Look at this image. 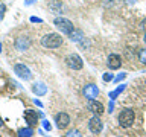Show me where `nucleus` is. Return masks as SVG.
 <instances>
[{
	"instance_id": "nucleus-21",
	"label": "nucleus",
	"mask_w": 146,
	"mask_h": 137,
	"mask_svg": "<svg viewBox=\"0 0 146 137\" xmlns=\"http://www.w3.org/2000/svg\"><path fill=\"white\" fill-rule=\"evenodd\" d=\"M125 76H126V73H120V75H117L113 81H114V82H120L122 79H125Z\"/></svg>"
},
{
	"instance_id": "nucleus-20",
	"label": "nucleus",
	"mask_w": 146,
	"mask_h": 137,
	"mask_svg": "<svg viewBox=\"0 0 146 137\" xmlns=\"http://www.w3.org/2000/svg\"><path fill=\"white\" fill-rule=\"evenodd\" d=\"M102 79L105 81V82H111L113 79H114V76H113V73H104V75H102Z\"/></svg>"
},
{
	"instance_id": "nucleus-8",
	"label": "nucleus",
	"mask_w": 146,
	"mask_h": 137,
	"mask_svg": "<svg viewBox=\"0 0 146 137\" xmlns=\"http://www.w3.org/2000/svg\"><path fill=\"white\" fill-rule=\"evenodd\" d=\"M82 93H84V96L88 100H93L98 98V94H99V88H98V85H94V84H88V85H85L84 87V90H82Z\"/></svg>"
},
{
	"instance_id": "nucleus-13",
	"label": "nucleus",
	"mask_w": 146,
	"mask_h": 137,
	"mask_svg": "<svg viewBox=\"0 0 146 137\" xmlns=\"http://www.w3.org/2000/svg\"><path fill=\"white\" fill-rule=\"evenodd\" d=\"M32 91H34L36 96H44L47 93V85L43 84V82H35V84L32 85Z\"/></svg>"
},
{
	"instance_id": "nucleus-22",
	"label": "nucleus",
	"mask_w": 146,
	"mask_h": 137,
	"mask_svg": "<svg viewBox=\"0 0 146 137\" xmlns=\"http://www.w3.org/2000/svg\"><path fill=\"white\" fill-rule=\"evenodd\" d=\"M5 9H6V6L2 3L0 5V20H3V17H5Z\"/></svg>"
},
{
	"instance_id": "nucleus-29",
	"label": "nucleus",
	"mask_w": 146,
	"mask_h": 137,
	"mask_svg": "<svg viewBox=\"0 0 146 137\" xmlns=\"http://www.w3.org/2000/svg\"><path fill=\"white\" fill-rule=\"evenodd\" d=\"M145 43H146V34H145Z\"/></svg>"
},
{
	"instance_id": "nucleus-15",
	"label": "nucleus",
	"mask_w": 146,
	"mask_h": 137,
	"mask_svg": "<svg viewBox=\"0 0 146 137\" xmlns=\"http://www.w3.org/2000/svg\"><path fill=\"white\" fill-rule=\"evenodd\" d=\"M125 87H126L125 84H122V85H119V87H117L116 90L110 91V99H111V100H116V98H117V96L120 94V93H122L123 90H125Z\"/></svg>"
},
{
	"instance_id": "nucleus-25",
	"label": "nucleus",
	"mask_w": 146,
	"mask_h": 137,
	"mask_svg": "<svg viewBox=\"0 0 146 137\" xmlns=\"http://www.w3.org/2000/svg\"><path fill=\"white\" fill-rule=\"evenodd\" d=\"M34 102H35L36 105H38V107H43V104H41V102H40V100H36V99H35V100H34Z\"/></svg>"
},
{
	"instance_id": "nucleus-9",
	"label": "nucleus",
	"mask_w": 146,
	"mask_h": 137,
	"mask_svg": "<svg viewBox=\"0 0 146 137\" xmlns=\"http://www.w3.org/2000/svg\"><path fill=\"white\" fill-rule=\"evenodd\" d=\"M88 128H90V131L93 132V134H99V132L102 131L104 123H102V120L99 119V116H93V117L90 119V122H88Z\"/></svg>"
},
{
	"instance_id": "nucleus-5",
	"label": "nucleus",
	"mask_w": 146,
	"mask_h": 137,
	"mask_svg": "<svg viewBox=\"0 0 146 137\" xmlns=\"http://www.w3.org/2000/svg\"><path fill=\"white\" fill-rule=\"evenodd\" d=\"M14 72H15V75L18 78H21V79H25V81L32 79V72L29 70V67L25 66V64H21V63H17L15 66H14Z\"/></svg>"
},
{
	"instance_id": "nucleus-23",
	"label": "nucleus",
	"mask_w": 146,
	"mask_h": 137,
	"mask_svg": "<svg viewBox=\"0 0 146 137\" xmlns=\"http://www.w3.org/2000/svg\"><path fill=\"white\" fill-rule=\"evenodd\" d=\"M43 126H44V130H47V131L52 130V126H50V123L47 120H43Z\"/></svg>"
},
{
	"instance_id": "nucleus-11",
	"label": "nucleus",
	"mask_w": 146,
	"mask_h": 137,
	"mask_svg": "<svg viewBox=\"0 0 146 137\" xmlns=\"http://www.w3.org/2000/svg\"><path fill=\"white\" fill-rule=\"evenodd\" d=\"M87 108H88V111H91L93 114H96V116H100L105 110H104V105L100 104V102H98V100H90L88 104H87Z\"/></svg>"
},
{
	"instance_id": "nucleus-1",
	"label": "nucleus",
	"mask_w": 146,
	"mask_h": 137,
	"mask_svg": "<svg viewBox=\"0 0 146 137\" xmlns=\"http://www.w3.org/2000/svg\"><path fill=\"white\" fill-rule=\"evenodd\" d=\"M62 44V37L55 34V32H49L41 38V46L44 49H58Z\"/></svg>"
},
{
	"instance_id": "nucleus-7",
	"label": "nucleus",
	"mask_w": 146,
	"mask_h": 137,
	"mask_svg": "<svg viewBox=\"0 0 146 137\" xmlns=\"http://www.w3.org/2000/svg\"><path fill=\"white\" fill-rule=\"evenodd\" d=\"M55 122H56V126L59 130H66L68 126V123H70V116L67 113H58L55 116Z\"/></svg>"
},
{
	"instance_id": "nucleus-2",
	"label": "nucleus",
	"mask_w": 146,
	"mask_h": 137,
	"mask_svg": "<svg viewBox=\"0 0 146 137\" xmlns=\"http://www.w3.org/2000/svg\"><path fill=\"white\" fill-rule=\"evenodd\" d=\"M135 120V114L131 108H125L122 110L120 114H119V123H120L122 128H129Z\"/></svg>"
},
{
	"instance_id": "nucleus-12",
	"label": "nucleus",
	"mask_w": 146,
	"mask_h": 137,
	"mask_svg": "<svg viewBox=\"0 0 146 137\" xmlns=\"http://www.w3.org/2000/svg\"><path fill=\"white\" fill-rule=\"evenodd\" d=\"M108 67L111 68V70H116V68H119L122 66V58H120V55H117V53H111L108 57Z\"/></svg>"
},
{
	"instance_id": "nucleus-16",
	"label": "nucleus",
	"mask_w": 146,
	"mask_h": 137,
	"mask_svg": "<svg viewBox=\"0 0 146 137\" xmlns=\"http://www.w3.org/2000/svg\"><path fill=\"white\" fill-rule=\"evenodd\" d=\"M18 137H32L34 136V130L29 126V128H21V130H18Z\"/></svg>"
},
{
	"instance_id": "nucleus-14",
	"label": "nucleus",
	"mask_w": 146,
	"mask_h": 137,
	"mask_svg": "<svg viewBox=\"0 0 146 137\" xmlns=\"http://www.w3.org/2000/svg\"><path fill=\"white\" fill-rule=\"evenodd\" d=\"M82 38H85V37H84V32L79 31V29L73 31L72 34H70V40H72V41H75V43H79Z\"/></svg>"
},
{
	"instance_id": "nucleus-27",
	"label": "nucleus",
	"mask_w": 146,
	"mask_h": 137,
	"mask_svg": "<svg viewBox=\"0 0 146 137\" xmlns=\"http://www.w3.org/2000/svg\"><path fill=\"white\" fill-rule=\"evenodd\" d=\"M128 2H129V3H134V2H135V0H128Z\"/></svg>"
},
{
	"instance_id": "nucleus-28",
	"label": "nucleus",
	"mask_w": 146,
	"mask_h": 137,
	"mask_svg": "<svg viewBox=\"0 0 146 137\" xmlns=\"http://www.w3.org/2000/svg\"><path fill=\"white\" fill-rule=\"evenodd\" d=\"M0 52H2V43H0Z\"/></svg>"
},
{
	"instance_id": "nucleus-10",
	"label": "nucleus",
	"mask_w": 146,
	"mask_h": 137,
	"mask_svg": "<svg viewBox=\"0 0 146 137\" xmlns=\"http://www.w3.org/2000/svg\"><path fill=\"white\" fill-rule=\"evenodd\" d=\"M25 119L27 122L29 126H35L38 123V113L35 110H31V108H26L25 110Z\"/></svg>"
},
{
	"instance_id": "nucleus-6",
	"label": "nucleus",
	"mask_w": 146,
	"mask_h": 137,
	"mask_svg": "<svg viewBox=\"0 0 146 137\" xmlns=\"http://www.w3.org/2000/svg\"><path fill=\"white\" fill-rule=\"evenodd\" d=\"M66 63H67V66L70 67V68H73V70H81L82 66H84L82 58L79 57V55H76V53L68 55V57L66 58Z\"/></svg>"
},
{
	"instance_id": "nucleus-4",
	"label": "nucleus",
	"mask_w": 146,
	"mask_h": 137,
	"mask_svg": "<svg viewBox=\"0 0 146 137\" xmlns=\"http://www.w3.org/2000/svg\"><path fill=\"white\" fill-rule=\"evenodd\" d=\"M32 41H31V37L27 35H18L15 41H14V47H15L18 52H25V50H27L31 47Z\"/></svg>"
},
{
	"instance_id": "nucleus-17",
	"label": "nucleus",
	"mask_w": 146,
	"mask_h": 137,
	"mask_svg": "<svg viewBox=\"0 0 146 137\" xmlns=\"http://www.w3.org/2000/svg\"><path fill=\"white\" fill-rule=\"evenodd\" d=\"M49 6H50V9H52L53 14H62L61 12L62 11V6H61V3H59V2H52Z\"/></svg>"
},
{
	"instance_id": "nucleus-26",
	"label": "nucleus",
	"mask_w": 146,
	"mask_h": 137,
	"mask_svg": "<svg viewBox=\"0 0 146 137\" xmlns=\"http://www.w3.org/2000/svg\"><path fill=\"white\" fill-rule=\"evenodd\" d=\"M0 126H3V120H2V117H0Z\"/></svg>"
},
{
	"instance_id": "nucleus-24",
	"label": "nucleus",
	"mask_w": 146,
	"mask_h": 137,
	"mask_svg": "<svg viewBox=\"0 0 146 137\" xmlns=\"http://www.w3.org/2000/svg\"><path fill=\"white\" fill-rule=\"evenodd\" d=\"M31 23H43L40 17H31Z\"/></svg>"
},
{
	"instance_id": "nucleus-18",
	"label": "nucleus",
	"mask_w": 146,
	"mask_h": 137,
	"mask_svg": "<svg viewBox=\"0 0 146 137\" xmlns=\"http://www.w3.org/2000/svg\"><path fill=\"white\" fill-rule=\"evenodd\" d=\"M139 59H140V63L146 64V49H141L139 52Z\"/></svg>"
},
{
	"instance_id": "nucleus-3",
	"label": "nucleus",
	"mask_w": 146,
	"mask_h": 137,
	"mask_svg": "<svg viewBox=\"0 0 146 137\" xmlns=\"http://www.w3.org/2000/svg\"><path fill=\"white\" fill-rule=\"evenodd\" d=\"M53 25L58 27L59 31H61V34H66V35H70L73 31H75V27H73V23L70 20H67V18L64 17H58L55 18Z\"/></svg>"
},
{
	"instance_id": "nucleus-19",
	"label": "nucleus",
	"mask_w": 146,
	"mask_h": 137,
	"mask_svg": "<svg viewBox=\"0 0 146 137\" xmlns=\"http://www.w3.org/2000/svg\"><path fill=\"white\" fill-rule=\"evenodd\" d=\"M66 137H82V134L78 130H72V131H68L66 134Z\"/></svg>"
}]
</instances>
